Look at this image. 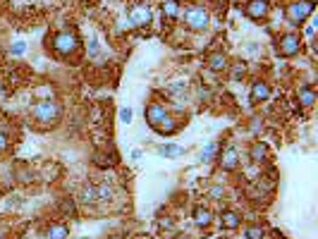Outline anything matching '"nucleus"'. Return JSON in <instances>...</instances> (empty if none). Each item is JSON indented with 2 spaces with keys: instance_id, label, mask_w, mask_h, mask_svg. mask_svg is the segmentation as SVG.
<instances>
[{
  "instance_id": "nucleus-1",
  "label": "nucleus",
  "mask_w": 318,
  "mask_h": 239,
  "mask_svg": "<svg viewBox=\"0 0 318 239\" xmlns=\"http://www.w3.org/2000/svg\"><path fill=\"white\" fill-rule=\"evenodd\" d=\"M146 122H148L154 130L160 132V134H172V132L177 130L175 118H172L163 106H158V103H154V106L146 108Z\"/></svg>"
},
{
  "instance_id": "nucleus-2",
  "label": "nucleus",
  "mask_w": 318,
  "mask_h": 239,
  "mask_svg": "<svg viewBox=\"0 0 318 239\" xmlns=\"http://www.w3.org/2000/svg\"><path fill=\"white\" fill-rule=\"evenodd\" d=\"M314 10H316V2H314V0H292V2L287 5L285 17H287V22L302 24L306 17L314 14Z\"/></svg>"
},
{
  "instance_id": "nucleus-3",
  "label": "nucleus",
  "mask_w": 318,
  "mask_h": 239,
  "mask_svg": "<svg viewBox=\"0 0 318 239\" xmlns=\"http://www.w3.org/2000/svg\"><path fill=\"white\" fill-rule=\"evenodd\" d=\"M210 22V14L204 5H189L184 10V24L192 32H204Z\"/></svg>"
},
{
  "instance_id": "nucleus-4",
  "label": "nucleus",
  "mask_w": 318,
  "mask_h": 239,
  "mask_svg": "<svg viewBox=\"0 0 318 239\" xmlns=\"http://www.w3.org/2000/svg\"><path fill=\"white\" fill-rule=\"evenodd\" d=\"M32 115L38 124H48V122H55V120L60 118V106L55 100H50V98H46V100H38L34 106Z\"/></svg>"
},
{
  "instance_id": "nucleus-5",
  "label": "nucleus",
  "mask_w": 318,
  "mask_h": 239,
  "mask_svg": "<svg viewBox=\"0 0 318 239\" xmlns=\"http://www.w3.org/2000/svg\"><path fill=\"white\" fill-rule=\"evenodd\" d=\"M53 48H55V53H58V55H70V53H74V50L79 48L77 34H72V32H60V34H55V36H53Z\"/></svg>"
},
{
  "instance_id": "nucleus-6",
  "label": "nucleus",
  "mask_w": 318,
  "mask_h": 239,
  "mask_svg": "<svg viewBox=\"0 0 318 239\" xmlns=\"http://www.w3.org/2000/svg\"><path fill=\"white\" fill-rule=\"evenodd\" d=\"M299 48H302V41H299V36H296V34H285V36L278 41V53L285 55V58L296 55V53H299Z\"/></svg>"
},
{
  "instance_id": "nucleus-7",
  "label": "nucleus",
  "mask_w": 318,
  "mask_h": 239,
  "mask_svg": "<svg viewBox=\"0 0 318 239\" xmlns=\"http://www.w3.org/2000/svg\"><path fill=\"white\" fill-rule=\"evenodd\" d=\"M127 22H130V26H146V24H151V10L146 5H134L130 10Z\"/></svg>"
},
{
  "instance_id": "nucleus-8",
  "label": "nucleus",
  "mask_w": 318,
  "mask_h": 239,
  "mask_svg": "<svg viewBox=\"0 0 318 239\" xmlns=\"http://www.w3.org/2000/svg\"><path fill=\"white\" fill-rule=\"evenodd\" d=\"M270 10V2L268 0H249V5H246V14L252 17V20H264L266 14Z\"/></svg>"
},
{
  "instance_id": "nucleus-9",
  "label": "nucleus",
  "mask_w": 318,
  "mask_h": 239,
  "mask_svg": "<svg viewBox=\"0 0 318 239\" xmlns=\"http://www.w3.org/2000/svg\"><path fill=\"white\" fill-rule=\"evenodd\" d=\"M249 98H252V103H264V100H268V98H270V86H268V82H261V79L254 82Z\"/></svg>"
},
{
  "instance_id": "nucleus-10",
  "label": "nucleus",
  "mask_w": 318,
  "mask_h": 239,
  "mask_svg": "<svg viewBox=\"0 0 318 239\" xmlns=\"http://www.w3.org/2000/svg\"><path fill=\"white\" fill-rule=\"evenodd\" d=\"M240 165V153H237V148H225V151L220 153V168L222 170H234Z\"/></svg>"
},
{
  "instance_id": "nucleus-11",
  "label": "nucleus",
  "mask_w": 318,
  "mask_h": 239,
  "mask_svg": "<svg viewBox=\"0 0 318 239\" xmlns=\"http://www.w3.org/2000/svg\"><path fill=\"white\" fill-rule=\"evenodd\" d=\"M194 222H196L198 228H208L210 222H213V213L206 206H196L194 208Z\"/></svg>"
},
{
  "instance_id": "nucleus-12",
  "label": "nucleus",
  "mask_w": 318,
  "mask_h": 239,
  "mask_svg": "<svg viewBox=\"0 0 318 239\" xmlns=\"http://www.w3.org/2000/svg\"><path fill=\"white\" fill-rule=\"evenodd\" d=\"M242 222L240 213H234V210H225V213H220V225L225 230H237Z\"/></svg>"
},
{
  "instance_id": "nucleus-13",
  "label": "nucleus",
  "mask_w": 318,
  "mask_h": 239,
  "mask_svg": "<svg viewBox=\"0 0 318 239\" xmlns=\"http://www.w3.org/2000/svg\"><path fill=\"white\" fill-rule=\"evenodd\" d=\"M208 70L210 72H222V70H228V58L225 53H213L208 58Z\"/></svg>"
},
{
  "instance_id": "nucleus-14",
  "label": "nucleus",
  "mask_w": 318,
  "mask_h": 239,
  "mask_svg": "<svg viewBox=\"0 0 318 239\" xmlns=\"http://www.w3.org/2000/svg\"><path fill=\"white\" fill-rule=\"evenodd\" d=\"M296 100H299L304 108H311V106H314V100H316L314 88H311V86H302L299 91H296Z\"/></svg>"
},
{
  "instance_id": "nucleus-15",
  "label": "nucleus",
  "mask_w": 318,
  "mask_h": 239,
  "mask_svg": "<svg viewBox=\"0 0 318 239\" xmlns=\"http://www.w3.org/2000/svg\"><path fill=\"white\" fill-rule=\"evenodd\" d=\"M79 201L82 204H96L98 201V186H94V184H88V186H84L82 189V194H79Z\"/></svg>"
},
{
  "instance_id": "nucleus-16",
  "label": "nucleus",
  "mask_w": 318,
  "mask_h": 239,
  "mask_svg": "<svg viewBox=\"0 0 318 239\" xmlns=\"http://www.w3.org/2000/svg\"><path fill=\"white\" fill-rule=\"evenodd\" d=\"M249 156H252L254 163H261V160H266V158H268V146H266V144H261V142H256L252 146Z\"/></svg>"
},
{
  "instance_id": "nucleus-17",
  "label": "nucleus",
  "mask_w": 318,
  "mask_h": 239,
  "mask_svg": "<svg viewBox=\"0 0 318 239\" xmlns=\"http://www.w3.org/2000/svg\"><path fill=\"white\" fill-rule=\"evenodd\" d=\"M158 153L165 156V158H177V156H182V153H184V148H182V146H177V144H165V146L158 148Z\"/></svg>"
},
{
  "instance_id": "nucleus-18",
  "label": "nucleus",
  "mask_w": 318,
  "mask_h": 239,
  "mask_svg": "<svg viewBox=\"0 0 318 239\" xmlns=\"http://www.w3.org/2000/svg\"><path fill=\"white\" fill-rule=\"evenodd\" d=\"M163 14L168 17V20H177V14H180L177 0H163Z\"/></svg>"
},
{
  "instance_id": "nucleus-19",
  "label": "nucleus",
  "mask_w": 318,
  "mask_h": 239,
  "mask_svg": "<svg viewBox=\"0 0 318 239\" xmlns=\"http://www.w3.org/2000/svg\"><path fill=\"white\" fill-rule=\"evenodd\" d=\"M67 228L65 225H50L48 228V239H67Z\"/></svg>"
},
{
  "instance_id": "nucleus-20",
  "label": "nucleus",
  "mask_w": 318,
  "mask_h": 239,
  "mask_svg": "<svg viewBox=\"0 0 318 239\" xmlns=\"http://www.w3.org/2000/svg\"><path fill=\"white\" fill-rule=\"evenodd\" d=\"M266 232L264 228H258V225H249V228H244V239H264Z\"/></svg>"
},
{
  "instance_id": "nucleus-21",
  "label": "nucleus",
  "mask_w": 318,
  "mask_h": 239,
  "mask_svg": "<svg viewBox=\"0 0 318 239\" xmlns=\"http://www.w3.org/2000/svg\"><path fill=\"white\" fill-rule=\"evenodd\" d=\"M216 148H218V144H216V142L206 144V148L201 151V160H204V163H210V160H213V156H216Z\"/></svg>"
},
{
  "instance_id": "nucleus-22",
  "label": "nucleus",
  "mask_w": 318,
  "mask_h": 239,
  "mask_svg": "<svg viewBox=\"0 0 318 239\" xmlns=\"http://www.w3.org/2000/svg\"><path fill=\"white\" fill-rule=\"evenodd\" d=\"M112 196V189L108 184H98V201H108Z\"/></svg>"
},
{
  "instance_id": "nucleus-23",
  "label": "nucleus",
  "mask_w": 318,
  "mask_h": 239,
  "mask_svg": "<svg viewBox=\"0 0 318 239\" xmlns=\"http://www.w3.org/2000/svg\"><path fill=\"white\" fill-rule=\"evenodd\" d=\"M88 58H98L100 55V46H98V41H96V38H94V41H88Z\"/></svg>"
},
{
  "instance_id": "nucleus-24",
  "label": "nucleus",
  "mask_w": 318,
  "mask_h": 239,
  "mask_svg": "<svg viewBox=\"0 0 318 239\" xmlns=\"http://www.w3.org/2000/svg\"><path fill=\"white\" fill-rule=\"evenodd\" d=\"M132 118H134L132 108H122V110H120V120L124 122V124H130V122H132Z\"/></svg>"
},
{
  "instance_id": "nucleus-25",
  "label": "nucleus",
  "mask_w": 318,
  "mask_h": 239,
  "mask_svg": "<svg viewBox=\"0 0 318 239\" xmlns=\"http://www.w3.org/2000/svg\"><path fill=\"white\" fill-rule=\"evenodd\" d=\"M24 50H26V44H24V41H17V44H14V46L10 48V53H12V55H22Z\"/></svg>"
},
{
  "instance_id": "nucleus-26",
  "label": "nucleus",
  "mask_w": 318,
  "mask_h": 239,
  "mask_svg": "<svg viewBox=\"0 0 318 239\" xmlns=\"http://www.w3.org/2000/svg\"><path fill=\"white\" fill-rule=\"evenodd\" d=\"M62 210H65V213H70V216H74V213H77V208H74V204H72L70 198H65V201H62Z\"/></svg>"
},
{
  "instance_id": "nucleus-27",
  "label": "nucleus",
  "mask_w": 318,
  "mask_h": 239,
  "mask_svg": "<svg viewBox=\"0 0 318 239\" xmlns=\"http://www.w3.org/2000/svg\"><path fill=\"white\" fill-rule=\"evenodd\" d=\"M182 88H186V82H175V84H170V86H168V91L177 94V91H182Z\"/></svg>"
},
{
  "instance_id": "nucleus-28",
  "label": "nucleus",
  "mask_w": 318,
  "mask_h": 239,
  "mask_svg": "<svg viewBox=\"0 0 318 239\" xmlns=\"http://www.w3.org/2000/svg\"><path fill=\"white\" fill-rule=\"evenodd\" d=\"M208 196L210 198H220V196H222V186H210V192H208Z\"/></svg>"
},
{
  "instance_id": "nucleus-29",
  "label": "nucleus",
  "mask_w": 318,
  "mask_h": 239,
  "mask_svg": "<svg viewBox=\"0 0 318 239\" xmlns=\"http://www.w3.org/2000/svg\"><path fill=\"white\" fill-rule=\"evenodd\" d=\"M8 144H10V139H8V134L5 132H0V153L8 148Z\"/></svg>"
},
{
  "instance_id": "nucleus-30",
  "label": "nucleus",
  "mask_w": 318,
  "mask_h": 239,
  "mask_svg": "<svg viewBox=\"0 0 318 239\" xmlns=\"http://www.w3.org/2000/svg\"><path fill=\"white\" fill-rule=\"evenodd\" d=\"M172 218H160V228H165V230H172Z\"/></svg>"
},
{
  "instance_id": "nucleus-31",
  "label": "nucleus",
  "mask_w": 318,
  "mask_h": 239,
  "mask_svg": "<svg viewBox=\"0 0 318 239\" xmlns=\"http://www.w3.org/2000/svg\"><path fill=\"white\" fill-rule=\"evenodd\" d=\"M232 74H234V79H240V76L244 74V65H237V67H234V72H232Z\"/></svg>"
},
{
  "instance_id": "nucleus-32",
  "label": "nucleus",
  "mask_w": 318,
  "mask_h": 239,
  "mask_svg": "<svg viewBox=\"0 0 318 239\" xmlns=\"http://www.w3.org/2000/svg\"><path fill=\"white\" fill-rule=\"evenodd\" d=\"M275 239H285V237H282V234H278V237H275Z\"/></svg>"
},
{
  "instance_id": "nucleus-33",
  "label": "nucleus",
  "mask_w": 318,
  "mask_h": 239,
  "mask_svg": "<svg viewBox=\"0 0 318 239\" xmlns=\"http://www.w3.org/2000/svg\"><path fill=\"white\" fill-rule=\"evenodd\" d=\"M177 239H189V237H177Z\"/></svg>"
},
{
  "instance_id": "nucleus-34",
  "label": "nucleus",
  "mask_w": 318,
  "mask_h": 239,
  "mask_svg": "<svg viewBox=\"0 0 318 239\" xmlns=\"http://www.w3.org/2000/svg\"><path fill=\"white\" fill-rule=\"evenodd\" d=\"M142 239H154V237H142Z\"/></svg>"
}]
</instances>
